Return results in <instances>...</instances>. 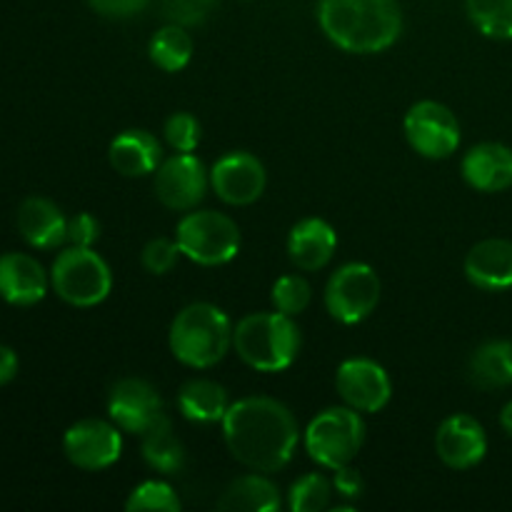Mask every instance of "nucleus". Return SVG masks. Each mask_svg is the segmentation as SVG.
<instances>
[{
  "label": "nucleus",
  "mask_w": 512,
  "mask_h": 512,
  "mask_svg": "<svg viewBox=\"0 0 512 512\" xmlns=\"http://www.w3.org/2000/svg\"><path fill=\"white\" fill-rule=\"evenodd\" d=\"M223 438L240 465L270 475L293 460L300 428L288 405L265 395H250L230 403L223 418Z\"/></svg>",
  "instance_id": "1"
},
{
  "label": "nucleus",
  "mask_w": 512,
  "mask_h": 512,
  "mask_svg": "<svg viewBox=\"0 0 512 512\" xmlns=\"http://www.w3.org/2000/svg\"><path fill=\"white\" fill-rule=\"evenodd\" d=\"M318 23L345 53L373 55L400 38L403 10L398 0H318Z\"/></svg>",
  "instance_id": "2"
},
{
  "label": "nucleus",
  "mask_w": 512,
  "mask_h": 512,
  "mask_svg": "<svg viewBox=\"0 0 512 512\" xmlns=\"http://www.w3.org/2000/svg\"><path fill=\"white\" fill-rule=\"evenodd\" d=\"M233 328L228 313L218 305L193 303L180 310L170 323V353L185 368L208 370L233 348Z\"/></svg>",
  "instance_id": "3"
},
{
  "label": "nucleus",
  "mask_w": 512,
  "mask_h": 512,
  "mask_svg": "<svg viewBox=\"0 0 512 512\" xmlns=\"http://www.w3.org/2000/svg\"><path fill=\"white\" fill-rule=\"evenodd\" d=\"M300 328L290 315L250 313L233 328V348L248 368L258 373H283L300 353Z\"/></svg>",
  "instance_id": "4"
},
{
  "label": "nucleus",
  "mask_w": 512,
  "mask_h": 512,
  "mask_svg": "<svg viewBox=\"0 0 512 512\" xmlns=\"http://www.w3.org/2000/svg\"><path fill=\"white\" fill-rule=\"evenodd\" d=\"M50 285L63 303L73 308H95L113 290V273L103 255L93 248L68 245L53 260Z\"/></svg>",
  "instance_id": "5"
},
{
  "label": "nucleus",
  "mask_w": 512,
  "mask_h": 512,
  "mask_svg": "<svg viewBox=\"0 0 512 512\" xmlns=\"http://www.w3.org/2000/svg\"><path fill=\"white\" fill-rule=\"evenodd\" d=\"M305 450L320 468L335 470L358 458L365 443L363 413L350 405H335L310 420L303 433Z\"/></svg>",
  "instance_id": "6"
},
{
  "label": "nucleus",
  "mask_w": 512,
  "mask_h": 512,
  "mask_svg": "<svg viewBox=\"0 0 512 512\" xmlns=\"http://www.w3.org/2000/svg\"><path fill=\"white\" fill-rule=\"evenodd\" d=\"M175 243L188 260L215 268L240 253V228L218 210H188L175 228Z\"/></svg>",
  "instance_id": "7"
},
{
  "label": "nucleus",
  "mask_w": 512,
  "mask_h": 512,
  "mask_svg": "<svg viewBox=\"0 0 512 512\" xmlns=\"http://www.w3.org/2000/svg\"><path fill=\"white\" fill-rule=\"evenodd\" d=\"M380 278L368 263H345L325 285V310L343 325H358L375 313L380 303Z\"/></svg>",
  "instance_id": "8"
},
{
  "label": "nucleus",
  "mask_w": 512,
  "mask_h": 512,
  "mask_svg": "<svg viewBox=\"0 0 512 512\" xmlns=\"http://www.w3.org/2000/svg\"><path fill=\"white\" fill-rule=\"evenodd\" d=\"M405 138L410 148L430 160H445L460 148V123L448 105L420 100L405 113Z\"/></svg>",
  "instance_id": "9"
},
{
  "label": "nucleus",
  "mask_w": 512,
  "mask_h": 512,
  "mask_svg": "<svg viewBox=\"0 0 512 512\" xmlns=\"http://www.w3.org/2000/svg\"><path fill=\"white\" fill-rule=\"evenodd\" d=\"M63 453L75 468L98 473L123 455V435L113 420L85 418L70 425L63 435Z\"/></svg>",
  "instance_id": "10"
},
{
  "label": "nucleus",
  "mask_w": 512,
  "mask_h": 512,
  "mask_svg": "<svg viewBox=\"0 0 512 512\" xmlns=\"http://www.w3.org/2000/svg\"><path fill=\"white\" fill-rule=\"evenodd\" d=\"M210 188V170L193 153H175L155 170V198L168 210L188 213L203 203Z\"/></svg>",
  "instance_id": "11"
},
{
  "label": "nucleus",
  "mask_w": 512,
  "mask_h": 512,
  "mask_svg": "<svg viewBox=\"0 0 512 512\" xmlns=\"http://www.w3.org/2000/svg\"><path fill=\"white\" fill-rule=\"evenodd\" d=\"M268 185L265 165L248 150H233L225 153L218 163L210 168V188L223 203L243 208L260 200Z\"/></svg>",
  "instance_id": "12"
},
{
  "label": "nucleus",
  "mask_w": 512,
  "mask_h": 512,
  "mask_svg": "<svg viewBox=\"0 0 512 512\" xmlns=\"http://www.w3.org/2000/svg\"><path fill=\"white\" fill-rule=\"evenodd\" d=\"M335 388L345 405L358 413H380L393 398V383L380 363L370 358H350L335 373Z\"/></svg>",
  "instance_id": "13"
},
{
  "label": "nucleus",
  "mask_w": 512,
  "mask_h": 512,
  "mask_svg": "<svg viewBox=\"0 0 512 512\" xmlns=\"http://www.w3.org/2000/svg\"><path fill=\"white\" fill-rule=\"evenodd\" d=\"M108 415L123 433L143 435L163 415V398L148 380L123 378L110 388Z\"/></svg>",
  "instance_id": "14"
},
{
  "label": "nucleus",
  "mask_w": 512,
  "mask_h": 512,
  "mask_svg": "<svg viewBox=\"0 0 512 512\" xmlns=\"http://www.w3.org/2000/svg\"><path fill=\"white\" fill-rule=\"evenodd\" d=\"M435 453L448 468L470 470L488 455V433L473 415H450L435 433Z\"/></svg>",
  "instance_id": "15"
},
{
  "label": "nucleus",
  "mask_w": 512,
  "mask_h": 512,
  "mask_svg": "<svg viewBox=\"0 0 512 512\" xmlns=\"http://www.w3.org/2000/svg\"><path fill=\"white\" fill-rule=\"evenodd\" d=\"M50 275L28 253L0 255V298L15 308H30L48 293Z\"/></svg>",
  "instance_id": "16"
},
{
  "label": "nucleus",
  "mask_w": 512,
  "mask_h": 512,
  "mask_svg": "<svg viewBox=\"0 0 512 512\" xmlns=\"http://www.w3.org/2000/svg\"><path fill=\"white\" fill-rule=\"evenodd\" d=\"M15 223L20 238L35 250H58L60 245L68 243V218L48 198L40 195L25 198L15 215Z\"/></svg>",
  "instance_id": "17"
},
{
  "label": "nucleus",
  "mask_w": 512,
  "mask_h": 512,
  "mask_svg": "<svg viewBox=\"0 0 512 512\" xmlns=\"http://www.w3.org/2000/svg\"><path fill=\"white\" fill-rule=\"evenodd\" d=\"M338 250V233L323 218H305L288 235V258L303 273L323 270Z\"/></svg>",
  "instance_id": "18"
},
{
  "label": "nucleus",
  "mask_w": 512,
  "mask_h": 512,
  "mask_svg": "<svg viewBox=\"0 0 512 512\" xmlns=\"http://www.w3.org/2000/svg\"><path fill=\"white\" fill-rule=\"evenodd\" d=\"M463 178L478 193H503L512 188V148L503 143H478L465 153Z\"/></svg>",
  "instance_id": "19"
},
{
  "label": "nucleus",
  "mask_w": 512,
  "mask_h": 512,
  "mask_svg": "<svg viewBox=\"0 0 512 512\" xmlns=\"http://www.w3.org/2000/svg\"><path fill=\"white\" fill-rule=\"evenodd\" d=\"M465 278L480 290L500 293L512 288V240H480L465 255Z\"/></svg>",
  "instance_id": "20"
},
{
  "label": "nucleus",
  "mask_w": 512,
  "mask_h": 512,
  "mask_svg": "<svg viewBox=\"0 0 512 512\" xmlns=\"http://www.w3.org/2000/svg\"><path fill=\"white\" fill-rule=\"evenodd\" d=\"M108 160L125 178H143L163 163V145L150 130L130 128L110 140Z\"/></svg>",
  "instance_id": "21"
},
{
  "label": "nucleus",
  "mask_w": 512,
  "mask_h": 512,
  "mask_svg": "<svg viewBox=\"0 0 512 512\" xmlns=\"http://www.w3.org/2000/svg\"><path fill=\"white\" fill-rule=\"evenodd\" d=\"M178 408L185 420L198 425L223 423L230 408L228 390L208 378H193L178 390Z\"/></svg>",
  "instance_id": "22"
},
{
  "label": "nucleus",
  "mask_w": 512,
  "mask_h": 512,
  "mask_svg": "<svg viewBox=\"0 0 512 512\" xmlns=\"http://www.w3.org/2000/svg\"><path fill=\"white\" fill-rule=\"evenodd\" d=\"M280 490L278 485L265 473H250L233 480L220 495L218 508L225 512H275L280 510Z\"/></svg>",
  "instance_id": "23"
},
{
  "label": "nucleus",
  "mask_w": 512,
  "mask_h": 512,
  "mask_svg": "<svg viewBox=\"0 0 512 512\" xmlns=\"http://www.w3.org/2000/svg\"><path fill=\"white\" fill-rule=\"evenodd\" d=\"M468 378L480 390H503L512 385V343L488 340L473 350L468 360Z\"/></svg>",
  "instance_id": "24"
},
{
  "label": "nucleus",
  "mask_w": 512,
  "mask_h": 512,
  "mask_svg": "<svg viewBox=\"0 0 512 512\" xmlns=\"http://www.w3.org/2000/svg\"><path fill=\"white\" fill-rule=\"evenodd\" d=\"M140 450H143V460L163 475H178L185 465V448L180 438L175 435L173 423L168 415H160L143 435H140Z\"/></svg>",
  "instance_id": "25"
},
{
  "label": "nucleus",
  "mask_w": 512,
  "mask_h": 512,
  "mask_svg": "<svg viewBox=\"0 0 512 512\" xmlns=\"http://www.w3.org/2000/svg\"><path fill=\"white\" fill-rule=\"evenodd\" d=\"M148 55L153 65H158L165 73H178L193 58V38H190L188 28L183 25L168 23L160 30H155L150 38Z\"/></svg>",
  "instance_id": "26"
},
{
  "label": "nucleus",
  "mask_w": 512,
  "mask_h": 512,
  "mask_svg": "<svg viewBox=\"0 0 512 512\" xmlns=\"http://www.w3.org/2000/svg\"><path fill=\"white\" fill-rule=\"evenodd\" d=\"M465 8L485 38L512 40V0H465Z\"/></svg>",
  "instance_id": "27"
},
{
  "label": "nucleus",
  "mask_w": 512,
  "mask_h": 512,
  "mask_svg": "<svg viewBox=\"0 0 512 512\" xmlns=\"http://www.w3.org/2000/svg\"><path fill=\"white\" fill-rule=\"evenodd\" d=\"M333 480L323 473H308L293 483L288 493V505L293 512H323L333 498Z\"/></svg>",
  "instance_id": "28"
},
{
  "label": "nucleus",
  "mask_w": 512,
  "mask_h": 512,
  "mask_svg": "<svg viewBox=\"0 0 512 512\" xmlns=\"http://www.w3.org/2000/svg\"><path fill=\"white\" fill-rule=\"evenodd\" d=\"M125 510L143 512V510H160V512H178L180 498L175 488L165 480H145L125 500Z\"/></svg>",
  "instance_id": "29"
},
{
  "label": "nucleus",
  "mask_w": 512,
  "mask_h": 512,
  "mask_svg": "<svg viewBox=\"0 0 512 512\" xmlns=\"http://www.w3.org/2000/svg\"><path fill=\"white\" fill-rule=\"evenodd\" d=\"M270 300H273V308L278 313L298 318L300 313L308 310L310 300H313V288H310L303 275H283V278L275 280L273 290H270Z\"/></svg>",
  "instance_id": "30"
},
{
  "label": "nucleus",
  "mask_w": 512,
  "mask_h": 512,
  "mask_svg": "<svg viewBox=\"0 0 512 512\" xmlns=\"http://www.w3.org/2000/svg\"><path fill=\"white\" fill-rule=\"evenodd\" d=\"M163 135L175 153H193L200 145V120L190 113H173L163 125Z\"/></svg>",
  "instance_id": "31"
},
{
  "label": "nucleus",
  "mask_w": 512,
  "mask_h": 512,
  "mask_svg": "<svg viewBox=\"0 0 512 512\" xmlns=\"http://www.w3.org/2000/svg\"><path fill=\"white\" fill-rule=\"evenodd\" d=\"M180 255L183 253H180L175 238H153L145 243L143 253H140V263L150 275H168L178 265Z\"/></svg>",
  "instance_id": "32"
},
{
  "label": "nucleus",
  "mask_w": 512,
  "mask_h": 512,
  "mask_svg": "<svg viewBox=\"0 0 512 512\" xmlns=\"http://www.w3.org/2000/svg\"><path fill=\"white\" fill-rule=\"evenodd\" d=\"M218 0H163V15L168 23L183 25H200L215 10Z\"/></svg>",
  "instance_id": "33"
},
{
  "label": "nucleus",
  "mask_w": 512,
  "mask_h": 512,
  "mask_svg": "<svg viewBox=\"0 0 512 512\" xmlns=\"http://www.w3.org/2000/svg\"><path fill=\"white\" fill-rule=\"evenodd\" d=\"M100 238V223L95 215L78 213L68 218V245L78 248H93Z\"/></svg>",
  "instance_id": "34"
},
{
  "label": "nucleus",
  "mask_w": 512,
  "mask_h": 512,
  "mask_svg": "<svg viewBox=\"0 0 512 512\" xmlns=\"http://www.w3.org/2000/svg\"><path fill=\"white\" fill-rule=\"evenodd\" d=\"M88 5L95 13L103 15V18L125 20L143 13L150 5V0H88Z\"/></svg>",
  "instance_id": "35"
},
{
  "label": "nucleus",
  "mask_w": 512,
  "mask_h": 512,
  "mask_svg": "<svg viewBox=\"0 0 512 512\" xmlns=\"http://www.w3.org/2000/svg\"><path fill=\"white\" fill-rule=\"evenodd\" d=\"M333 490L345 500H358L363 495L365 483L360 470H355L353 465H340L333 470Z\"/></svg>",
  "instance_id": "36"
},
{
  "label": "nucleus",
  "mask_w": 512,
  "mask_h": 512,
  "mask_svg": "<svg viewBox=\"0 0 512 512\" xmlns=\"http://www.w3.org/2000/svg\"><path fill=\"white\" fill-rule=\"evenodd\" d=\"M18 355H15L13 348H8V345H0V388L3 385H8L10 380L18 375Z\"/></svg>",
  "instance_id": "37"
},
{
  "label": "nucleus",
  "mask_w": 512,
  "mask_h": 512,
  "mask_svg": "<svg viewBox=\"0 0 512 512\" xmlns=\"http://www.w3.org/2000/svg\"><path fill=\"white\" fill-rule=\"evenodd\" d=\"M500 425H503L505 433L512 438V400L510 403H505V408L500 410Z\"/></svg>",
  "instance_id": "38"
}]
</instances>
